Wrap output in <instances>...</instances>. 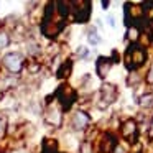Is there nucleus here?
Returning <instances> with one entry per match:
<instances>
[{
  "label": "nucleus",
  "instance_id": "obj_14",
  "mask_svg": "<svg viewBox=\"0 0 153 153\" xmlns=\"http://www.w3.org/2000/svg\"><path fill=\"white\" fill-rule=\"evenodd\" d=\"M43 153H59V152H56V142L54 140H45Z\"/></svg>",
  "mask_w": 153,
  "mask_h": 153
},
{
  "label": "nucleus",
  "instance_id": "obj_16",
  "mask_svg": "<svg viewBox=\"0 0 153 153\" xmlns=\"http://www.w3.org/2000/svg\"><path fill=\"white\" fill-rule=\"evenodd\" d=\"M138 35H140V30L137 27H132V28H128V40H132V41H137V38H138Z\"/></svg>",
  "mask_w": 153,
  "mask_h": 153
},
{
  "label": "nucleus",
  "instance_id": "obj_21",
  "mask_svg": "<svg viewBox=\"0 0 153 153\" xmlns=\"http://www.w3.org/2000/svg\"><path fill=\"white\" fill-rule=\"evenodd\" d=\"M107 23H109L110 27H115V18H114L112 15H109V17H107Z\"/></svg>",
  "mask_w": 153,
  "mask_h": 153
},
{
  "label": "nucleus",
  "instance_id": "obj_1",
  "mask_svg": "<svg viewBox=\"0 0 153 153\" xmlns=\"http://www.w3.org/2000/svg\"><path fill=\"white\" fill-rule=\"evenodd\" d=\"M146 61V51L142 45H137L132 43L125 51V66L127 69L130 71H135L138 69L140 66H143Z\"/></svg>",
  "mask_w": 153,
  "mask_h": 153
},
{
  "label": "nucleus",
  "instance_id": "obj_24",
  "mask_svg": "<svg viewBox=\"0 0 153 153\" xmlns=\"http://www.w3.org/2000/svg\"><path fill=\"white\" fill-rule=\"evenodd\" d=\"M0 97H2V94H0Z\"/></svg>",
  "mask_w": 153,
  "mask_h": 153
},
{
  "label": "nucleus",
  "instance_id": "obj_3",
  "mask_svg": "<svg viewBox=\"0 0 153 153\" xmlns=\"http://www.w3.org/2000/svg\"><path fill=\"white\" fill-rule=\"evenodd\" d=\"M74 8V20L77 23H86L91 17V2H71Z\"/></svg>",
  "mask_w": 153,
  "mask_h": 153
},
{
  "label": "nucleus",
  "instance_id": "obj_6",
  "mask_svg": "<svg viewBox=\"0 0 153 153\" xmlns=\"http://www.w3.org/2000/svg\"><path fill=\"white\" fill-rule=\"evenodd\" d=\"M112 63L114 61L110 58H105V56H100L96 61V73L99 74V77H105L109 74L110 68H112Z\"/></svg>",
  "mask_w": 153,
  "mask_h": 153
},
{
  "label": "nucleus",
  "instance_id": "obj_11",
  "mask_svg": "<svg viewBox=\"0 0 153 153\" xmlns=\"http://www.w3.org/2000/svg\"><path fill=\"white\" fill-rule=\"evenodd\" d=\"M54 4H56V10H58V13H59V17L64 20V18L68 17V13H69L71 2H63V0H58V2H54Z\"/></svg>",
  "mask_w": 153,
  "mask_h": 153
},
{
  "label": "nucleus",
  "instance_id": "obj_19",
  "mask_svg": "<svg viewBox=\"0 0 153 153\" xmlns=\"http://www.w3.org/2000/svg\"><path fill=\"white\" fill-rule=\"evenodd\" d=\"M77 54H79L81 58H86V56H87V48H86V46H79V50H77Z\"/></svg>",
  "mask_w": 153,
  "mask_h": 153
},
{
  "label": "nucleus",
  "instance_id": "obj_17",
  "mask_svg": "<svg viewBox=\"0 0 153 153\" xmlns=\"http://www.w3.org/2000/svg\"><path fill=\"white\" fill-rule=\"evenodd\" d=\"M87 40H89L91 45H99L100 43V38H99V35H97L96 31H91V33L87 35Z\"/></svg>",
  "mask_w": 153,
  "mask_h": 153
},
{
  "label": "nucleus",
  "instance_id": "obj_4",
  "mask_svg": "<svg viewBox=\"0 0 153 153\" xmlns=\"http://www.w3.org/2000/svg\"><path fill=\"white\" fill-rule=\"evenodd\" d=\"M4 64L10 73H18L22 69V66H23V58L18 53H8L4 58Z\"/></svg>",
  "mask_w": 153,
  "mask_h": 153
},
{
  "label": "nucleus",
  "instance_id": "obj_2",
  "mask_svg": "<svg viewBox=\"0 0 153 153\" xmlns=\"http://www.w3.org/2000/svg\"><path fill=\"white\" fill-rule=\"evenodd\" d=\"M76 97H77L76 91H74L73 87L66 86V84H64V86H59V87H58V91H56V99L59 100L61 107H63L64 110L71 109V105L74 104Z\"/></svg>",
  "mask_w": 153,
  "mask_h": 153
},
{
  "label": "nucleus",
  "instance_id": "obj_18",
  "mask_svg": "<svg viewBox=\"0 0 153 153\" xmlns=\"http://www.w3.org/2000/svg\"><path fill=\"white\" fill-rule=\"evenodd\" d=\"M8 45V36L5 33H0V50H4Z\"/></svg>",
  "mask_w": 153,
  "mask_h": 153
},
{
  "label": "nucleus",
  "instance_id": "obj_20",
  "mask_svg": "<svg viewBox=\"0 0 153 153\" xmlns=\"http://www.w3.org/2000/svg\"><path fill=\"white\" fill-rule=\"evenodd\" d=\"M146 81H148L150 84H153V66L150 68V71H148V76H146Z\"/></svg>",
  "mask_w": 153,
  "mask_h": 153
},
{
  "label": "nucleus",
  "instance_id": "obj_7",
  "mask_svg": "<svg viewBox=\"0 0 153 153\" xmlns=\"http://www.w3.org/2000/svg\"><path fill=\"white\" fill-rule=\"evenodd\" d=\"M100 92H102V100L105 102V105L112 104L114 100H115V97H117V89H115V86H112V84H104Z\"/></svg>",
  "mask_w": 153,
  "mask_h": 153
},
{
  "label": "nucleus",
  "instance_id": "obj_8",
  "mask_svg": "<svg viewBox=\"0 0 153 153\" xmlns=\"http://www.w3.org/2000/svg\"><path fill=\"white\" fill-rule=\"evenodd\" d=\"M117 146V140L114 135H110V133H105V135L102 137V142H100V150H102L104 153H110L112 150H115Z\"/></svg>",
  "mask_w": 153,
  "mask_h": 153
},
{
  "label": "nucleus",
  "instance_id": "obj_22",
  "mask_svg": "<svg viewBox=\"0 0 153 153\" xmlns=\"http://www.w3.org/2000/svg\"><path fill=\"white\" fill-rule=\"evenodd\" d=\"M150 138H153V120H152V125H150V132H148Z\"/></svg>",
  "mask_w": 153,
  "mask_h": 153
},
{
  "label": "nucleus",
  "instance_id": "obj_5",
  "mask_svg": "<svg viewBox=\"0 0 153 153\" xmlns=\"http://www.w3.org/2000/svg\"><path fill=\"white\" fill-rule=\"evenodd\" d=\"M137 132H138V128H137V122L135 120H127L125 123L122 125V137L127 140V142H135L137 140Z\"/></svg>",
  "mask_w": 153,
  "mask_h": 153
},
{
  "label": "nucleus",
  "instance_id": "obj_12",
  "mask_svg": "<svg viewBox=\"0 0 153 153\" xmlns=\"http://www.w3.org/2000/svg\"><path fill=\"white\" fill-rule=\"evenodd\" d=\"M46 122L48 123H53V125H59L61 123V114H59V110H56V109H51V110H48V114H46Z\"/></svg>",
  "mask_w": 153,
  "mask_h": 153
},
{
  "label": "nucleus",
  "instance_id": "obj_9",
  "mask_svg": "<svg viewBox=\"0 0 153 153\" xmlns=\"http://www.w3.org/2000/svg\"><path fill=\"white\" fill-rule=\"evenodd\" d=\"M87 123H89V115L84 112H76L73 117V127L76 130H82L87 127Z\"/></svg>",
  "mask_w": 153,
  "mask_h": 153
},
{
  "label": "nucleus",
  "instance_id": "obj_10",
  "mask_svg": "<svg viewBox=\"0 0 153 153\" xmlns=\"http://www.w3.org/2000/svg\"><path fill=\"white\" fill-rule=\"evenodd\" d=\"M71 71H73V61L66 59L63 64H61L59 69H58V77H59V79H64V77H68L71 74Z\"/></svg>",
  "mask_w": 153,
  "mask_h": 153
},
{
  "label": "nucleus",
  "instance_id": "obj_15",
  "mask_svg": "<svg viewBox=\"0 0 153 153\" xmlns=\"http://www.w3.org/2000/svg\"><path fill=\"white\" fill-rule=\"evenodd\" d=\"M140 105L142 107H150L153 105V94H145V96L140 97Z\"/></svg>",
  "mask_w": 153,
  "mask_h": 153
},
{
  "label": "nucleus",
  "instance_id": "obj_13",
  "mask_svg": "<svg viewBox=\"0 0 153 153\" xmlns=\"http://www.w3.org/2000/svg\"><path fill=\"white\" fill-rule=\"evenodd\" d=\"M143 13H145V20L153 22V2H145L143 4Z\"/></svg>",
  "mask_w": 153,
  "mask_h": 153
},
{
  "label": "nucleus",
  "instance_id": "obj_23",
  "mask_svg": "<svg viewBox=\"0 0 153 153\" xmlns=\"http://www.w3.org/2000/svg\"><path fill=\"white\" fill-rule=\"evenodd\" d=\"M4 125H5V123H4V120L0 119V135L4 133Z\"/></svg>",
  "mask_w": 153,
  "mask_h": 153
}]
</instances>
